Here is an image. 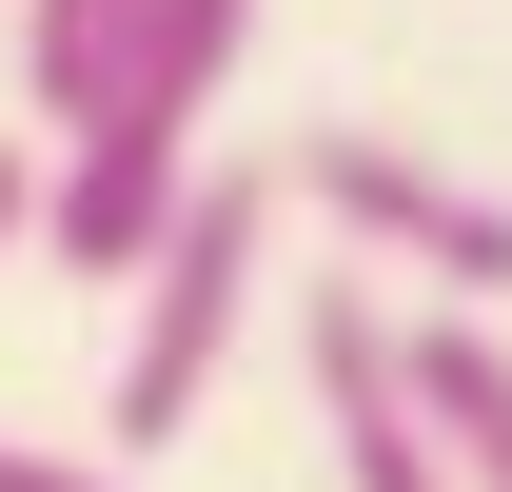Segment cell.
Masks as SVG:
<instances>
[{
    "label": "cell",
    "instance_id": "52a82bcc",
    "mask_svg": "<svg viewBox=\"0 0 512 492\" xmlns=\"http://www.w3.org/2000/svg\"><path fill=\"white\" fill-rule=\"evenodd\" d=\"M0 492H138L119 453H40V433H0Z\"/></svg>",
    "mask_w": 512,
    "mask_h": 492
},
{
    "label": "cell",
    "instance_id": "ba28073f",
    "mask_svg": "<svg viewBox=\"0 0 512 492\" xmlns=\"http://www.w3.org/2000/svg\"><path fill=\"white\" fill-rule=\"evenodd\" d=\"M40 237V158H20V138H0V256Z\"/></svg>",
    "mask_w": 512,
    "mask_h": 492
},
{
    "label": "cell",
    "instance_id": "3957f363",
    "mask_svg": "<svg viewBox=\"0 0 512 492\" xmlns=\"http://www.w3.org/2000/svg\"><path fill=\"white\" fill-rule=\"evenodd\" d=\"M296 217H335L355 276H414V315H493L512 296V197L453 178L434 138H394V119H316L296 138Z\"/></svg>",
    "mask_w": 512,
    "mask_h": 492
},
{
    "label": "cell",
    "instance_id": "9c48e42d",
    "mask_svg": "<svg viewBox=\"0 0 512 492\" xmlns=\"http://www.w3.org/2000/svg\"><path fill=\"white\" fill-rule=\"evenodd\" d=\"M0 20H20V0H0Z\"/></svg>",
    "mask_w": 512,
    "mask_h": 492
},
{
    "label": "cell",
    "instance_id": "5b68a950",
    "mask_svg": "<svg viewBox=\"0 0 512 492\" xmlns=\"http://www.w3.org/2000/svg\"><path fill=\"white\" fill-rule=\"evenodd\" d=\"M414 394H434L453 473L512 492V335H493V315H414Z\"/></svg>",
    "mask_w": 512,
    "mask_h": 492
},
{
    "label": "cell",
    "instance_id": "8992f818",
    "mask_svg": "<svg viewBox=\"0 0 512 492\" xmlns=\"http://www.w3.org/2000/svg\"><path fill=\"white\" fill-rule=\"evenodd\" d=\"M138 40V0H20V99H40V138L99 99V60Z\"/></svg>",
    "mask_w": 512,
    "mask_h": 492
},
{
    "label": "cell",
    "instance_id": "7a4b0ae2",
    "mask_svg": "<svg viewBox=\"0 0 512 492\" xmlns=\"http://www.w3.org/2000/svg\"><path fill=\"white\" fill-rule=\"evenodd\" d=\"M276 217H296V158H217V178L178 197V237L119 276V433L99 453H178L197 394H217V355L256 335V276H276Z\"/></svg>",
    "mask_w": 512,
    "mask_h": 492
},
{
    "label": "cell",
    "instance_id": "6da1fadb",
    "mask_svg": "<svg viewBox=\"0 0 512 492\" xmlns=\"http://www.w3.org/2000/svg\"><path fill=\"white\" fill-rule=\"evenodd\" d=\"M237 60H256V0H138V40L99 60V99L60 119V178H40V256L60 276H138L178 237V197L217 178Z\"/></svg>",
    "mask_w": 512,
    "mask_h": 492
},
{
    "label": "cell",
    "instance_id": "277c9868",
    "mask_svg": "<svg viewBox=\"0 0 512 492\" xmlns=\"http://www.w3.org/2000/svg\"><path fill=\"white\" fill-rule=\"evenodd\" d=\"M296 374H316L335 492H473L453 433H434V394H414V315H394L375 276H296Z\"/></svg>",
    "mask_w": 512,
    "mask_h": 492
}]
</instances>
